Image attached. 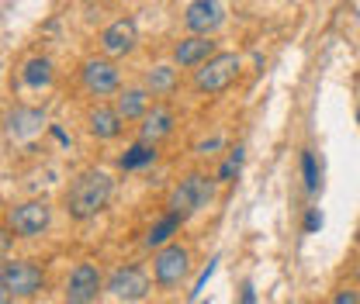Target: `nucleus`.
<instances>
[{
  "instance_id": "obj_12",
  "label": "nucleus",
  "mask_w": 360,
  "mask_h": 304,
  "mask_svg": "<svg viewBox=\"0 0 360 304\" xmlns=\"http://www.w3.org/2000/svg\"><path fill=\"white\" fill-rule=\"evenodd\" d=\"M215 55V42H212V35H184L177 45H174V62H177L180 70H198L205 59H212Z\"/></svg>"
},
{
  "instance_id": "obj_28",
  "label": "nucleus",
  "mask_w": 360,
  "mask_h": 304,
  "mask_svg": "<svg viewBox=\"0 0 360 304\" xmlns=\"http://www.w3.org/2000/svg\"><path fill=\"white\" fill-rule=\"evenodd\" d=\"M253 301H257V294H253V287L246 284V287H243V304H253Z\"/></svg>"
},
{
  "instance_id": "obj_17",
  "label": "nucleus",
  "mask_w": 360,
  "mask_h": 304,
  "mask_svg": "<svg viewBox=\"0 0 360 304\" xmlns=\"http://www.w3.org/2000/svg\"><path fill=\"white\" fill-rule=\"evenodd\" d=\"M177 62H156L146 70V90L153 97H163V93H174L177 90Z\"/></svg>"
},
{
  "instance_id": "obj_7",
  "label": "nucleus",
  "mask_w": 360,
  "mask_h": 304,
  "mask_svg": "<svg viewBox=\"0 0 360 304\" xmlns=\"http://www.w3.org/2000/svg\"><path fill=\"white\" fill-rule=\"evenodd\" d=\"M187 270H191V253L184 246L167 242V246L156 249V256H153V280L160 287H177L180 280L187 277Z\"/></svg>"
},
{
  "instance_id": "obj_26",
  "label": "nucleus",
  "mask_w": 360,
  "mask_h": 304,
  "mask_svg": "<svg viewBox=\"0 0 360 304\" xmlns=\"http://www.w3.org/2000/svg\"><path fill=\"white\" fill-rule=\"evenodd\" d=\"M333 301H336V304H360V294H354V291H347V294H336Z\"/></svg>"
},
{
  "instance_id": "obj_1",
  "label": "nucleus",
  "mask_w": 360,
  "mask_h": 304,
  "mask_svg": "<svg viewBox=\"0 0 360 304\" xmlns=\"http://www.w3.org/2000/svg\"><path fill=\"white\" fill-rule=\"evenodd\" d=\"M111 194H115V180L104 170H87V173L77 176L70 183V190H66V201H63L66 215L73 221H90L94 215H101L108 208Z\"/></svg>"
},
{
  "instance_id": "obj_22",
  "label": "nucleus",
  "mask_w": 360,
  "mask_h": 304,
  "mask_svg": "<svg viewBox=\"0 0 360 304\" xmlns=\"http://www.w3.org/2000/svg\"><path fill=\"white\" fill-rule=\"evenodd\" d=\"M243 152H246L243 145H236V149L229 152V159H225V163H222V170H219V183H229L232 176L239 173V166H243Z\"/></svg>"
},
{
  "instance_id": "obj_5",
  "label": "nucleus",
  "mask_w": 360,
  "mask_h": 304,
  "mask_svg": "<svg viewBox=\"0 0 360 304\" xmlns=\"http://www.w3.org/2000/svg\"><path fill=\"white\" fill-rule=\"evenodd\" d=\"M104 294L111 301H146L149 298V277L142 266H118L108 280H104Z\"/></svg>"
},
{
  "instance_id": "obj_9",
  "label": "nucleus",
  "mask_w": 360,
  "mask_h": 304,
  "mask_svg": "<svg viewBox=\"0 0 360 304\" xmlns=\"http://www.w3.org/2000/svg\"><path fill=\"white\" fill-rule=\"evenodd\" d=\"M135 45H139V25H135V18H118V21H111V25L101 32V48H104V55H111V59L132 55Z\"/></svg>"
},
{
  "instance_id": "obj_18",
  "label": "nucleus",
  "mask_w": 360,
  "mask_h": 304,
  "mask_svg": "<svg viewBox=\"0 0 360 304\" xmlns=\"http://www.w3.org/2000/svg\"><path fill=\"white\" fill-rule=\"evenodd\" d=\"M52 59H45V55H35V59H28L25 62V70H21V84L32 90H42L52 84Z\"/></svg>"
},
{
  "instance_id": "obj_27",
  "label": "nucleus",
  "mask_w": 360,
  "mask_h": 304,
  "mask_svg": "<svg viewBox=\"0 0 360 304\" xmlns=\"http://www.w3.org/2000/svg\"><path fill=\"white\" fill-rule=\"evenodd\" d=\"M52 138H56L59 145H70V135H66V131L59 128V125H52Z\"/></svg>"
},
{
  "instance_id": "obj_23",
  "label": "nucleus",
  "mask_w": 360,
  "mask_h": 304,
  "mask_svg": "<svg viewBox=\"0 0 360 304\" xmlns=\"http://www.w3.org/2000/svg\"><path fill=\"white\" fill-rule=\"evenodd\" d=\"M215 263H219V260H212V263H208V266H205V273L198 277V284H194V291H191V301H198V294L205 291V284H208V277L215 273Z\"/></svg>"
},
{
  "instance_id": "obj_11",
  "label": "nucleus",
  "mask_w": 360,
  "mask_h": 304,
  "mask_svg": "<svg viewBox=\"0 0 360 304\" xmlns=\"http://www.w3.org/2000/svg\"><path fill=\"white\" fill-rule=\"evenodd\" d=\"M225 11L219 0H191L184 11V28L194 35H215L222 28Z\"/></svg>"
},
{
  "instance_id": "obj_24",
  "label": "nucleus",
  "mask_w": 360,
  "mask_h": 304,
  "mask_svg": "<svg viewBox=\"0 0 360 304\" xmlns=\"http://www.w3.org/2000/svg\"><path fill=\"white\" fill-rule=\"evenodd\" d=\"M215 149H222V138H219V135H215V138L198 142V152H201V156H208V152H215Z\"/></svg>"
},
{
  "instance_id": "obj_32",
  "label": "nucleus",
  "mask_w": 360,
  "mask_h": 304,
  "mask_svg": "<svg viewBox=\"0 0 360 304\" xmlns=\"http://www.w3.org/2000/svg\"><path fill=\"white\" fill-rule=\"evenodd\" d=\"M357 277H360V266H357Z\"/></svg>"
},
{
  "instance_id": "obj_29",
  "label": "nucleus",
  "mask_w": 360,
  "mask_h": 304,
  "mask_svg": "<svg viewBox=\"0 0 360 304\" xmlns=\"http://www.w3.org/2000/svg\"><path fill=\"white\" fill-rule=\"evenodd\" d=\"M11 232H14V228H11ZM11 232H4V235H0V249H4V253L11 249Z\"/></svg>"
},
{
  "instance_id": "obj_15",
  "label": "nucleus",
  "mask_w": 360,
  "mask_h": 304,
  "mask_svg": "<svg viewBox=\"0 0 360 304\" xmlns=\"http://www.w3.org/2000/svg\"><path fill=\"white\" fill-rule=\"evenodd\" d=\"M42 125L45 111H39V107H14L7 114V135H14V138H32L35 131H42Z\"/></svg>"
},
{
  "instance_id": "obj_4",
  "label": "nucleus",
  "mask_w": 360,
  "mask_h": 304,
  "mask_svg": "<svg viewBox=\"0 0 360 304\" xmlns=\"http://www.w3.org/2000/svg\"><path fill=\"white\" fill-rule=\"evenodd\" d=\"M45 277L35 263L28 260H7L0 266V291H4V301H25V298H35L42 291Z\"/></svg>"
},
{
  "instance_id": "obj_30",
  "label": "nucleus",
  "mask_w": 360,
  "mask_h": 304,
  "mask_svg": "<svg viewBox=\"0 0 360 304\" xmlns=\"http://www.w3.org/2000/svg\"><path fill=\"white\" fill-rule=\"evenodd\" d=\"M357 125H360V107H357Z\"/></svg>"
},
{
  "instance_id": "obj_31",
  "label": "nucleus",
  "mask_w": 360,
  "mask_h": 304,
  "mask_svg": "<svg viewBox=\"0 0 360 304\" xmlns=\"http://www.w3.org/2000/svg\"><path fill=\"white\" fill-rule=\"evenodd\" d=\"M84 4H94V0H84Z\"/></svg>"
},
{
  "instance_id": "obj_2",
  "label": "nucleus",
  "mask_w": 360,
  "mask_h": 304,
  "mask_svg": "<svg viewBox=\"0 0 360 304\" xmlns=\"http://www.w3.org/2000/svg\"><path fill=\"white\" fill-rule=\"evenodd\" d=\"M212 201H215V183H212L208 176H201V173H191V176H184L177 187L170 190V197H167V211H174L177 218L187 221L191 215L205 211Z\"/></svg>"
},
{
  "instance_id": "obj_19",
  "label": "nucleus",
  "mask_w": 360,
  "mask_h": 304,
  "mask_svg": "<svg viewBox=\"0 0 360 304\" xmlns=\"http://www.w3.org/2000/svg\"><path fill=\"white\" fill-rule=\"evenodd\" d=\"M153 163H156V145L153 142H142V138L118 156V166L122 170H142V166H153Z\"/></svg>"
},
{
  "instance_id": "obj_21",
  "label": "nucleus",
  "mask_w": 360,
  "mask_h": 304,
  "mask_svg": "<svg viewBox=\"0 0 360 304\" xmlns=\"http://www.w3.org/2000/svg\"><path fill=\"white\" fill-rule=\"evenodd\" d=\"M302 176H305V190L315 194V190H319V163H315L312 149H305V152H302Z\"/></svg>"
},
{
  "instance_id": "obj_25",
  "label": "nucleus",
  "mask_w": 360,
  "mask_h": 304,
  "mask_svg": "<svg viewBox=\"0 0 360 304\" xmlns=\"http://www.w3.org/2000/svg\"><path fill=\"white\" fill-rule=\"evenodd\" d=\"M319 228H322V215H319V208H312L305 215V232H319Z\"/></svg>"
},
{
  "instance_id": "obj_8",
  "label": "nucleus",
  "mask_w": 360,
  "mask_h": 304,
  "mask_svg": "<svg viewBox=\"0 0 360 304\" xmlns=\"http://www.w3.org/2000/svg\"><path fill=\"white\" fill-rule=\"evenodd\" d=\"M7 225L14 228V235L35 239V235H42L45 228L52 225V204H49V201H25V204H14L11 215H7Z\"/></svg>"
},
{
  "instance_id": "obj_14",
  "label": "nucleus",
  "mask_w": 360,
  "mask_h": 304,
  "mask_svg": "<svg viewBox=\"0 0 360 304\" xmlns=\"http://www.w3.org/2000/svg\"><path fill=\"white\" fill-rule=\"evenodd\" d=\"M122 125L125 118L118 114V107H108V104H97L87 111V131L97 138V142H111L122 135Z\"/></svg>"
},
{
  "instance_id": "obj_16",
  "label": "nucleus",
  "mask_w": 360,
  "mask_h": 304,
  "mask_svg": "<svg viewBox=\"0 0 360 304\" xmlns=\"http://www.w3.org/2000/svg\"><path fill=\"white\" fill-rule=\"evenodd\" d=\"M149 90L146 87H125L118 93V100H115V107H118V114L125 118V121H142V114L149 111Z\"/></svg>"
},
{
  "instance_id": "obj_3",
  "label": "nucleus",
  "mask_w": 360,
  "mask_h": 304,
  "mask_svg": "<svg viewBox=\"0 0 360 304\" xmlns=\"http://www.w3.org/2000/svg\"><path fill=\"white\" fill-rule=\"evenodd\" d=\"M239 77V55L236 52H215L212 59H205L198 70H194V90L205 93V97H215L236 84Z\"/></svg>"
},
{
  "instance_id": "obj_6",
  "label": "nucleus",
  "mask_w": 360,
  "mask_h": 304,
  "mask_svg": "<svg viewBox=\"0 0 360 304\" xmlns=\"http://www.w3.org/2000/svg\"><path fill=\"white\" fill-rule=\"evenodd\" d=\"M80 84L87 90L90 97H111L122 90V70L115 66L111 55L104 59H87L84 70H80Z\"/></svg>"
},
{
  "instance_id": "obj_13",
  "label": "nucleus",
  "mask_w": 360,
  "mask_h": 304,
  "mask_svg": "<svg viewBox=\"0 0 360 304\" xmlns=\"http://www.w3.org/2000/svg\"><path fill=\"white\" fill-rule=\"evenodd\" d=\"M174 125H177L174 111H170V107H163V104H156V107H149V111L142 114V121H139V138H142V142L160 145L163 138H170V135H174Z\"/></svg>"
},
{
  "instance_id": "obj_10",
  "label": "nucleus",
  "mask_w": 360,
  "mask_h": 304,
  "mask_svg": "<svg viewBox=\"0 0 360 304\" xmlns=\"http://www.w3.org/2000/svg\"><path fill=\"white\" fill-rule=\"evenodd\" d=\"M104 291V277L94 263H80L73 273H70V284H66V301L70 304H90L101 298Z\"/></svg>"
},
{
  "instance_id": "obj_20",
  "label": "nucleus",
  "mask_w": 360,
  "mask_h": 304,
  "mask_svg": "<svg viewBox=\"0 0 360 304\" xmlns=\"http://www.w3.org/2000/svg\"><path fill=\"white\" fill-rule=\"evenodd\" d=\"M180 225H184V218H177L174 211H167V215L160 218L153 228H149V235H146V246L149 249H160V246H167L174 235L180 232Z\"/></svg>"
}]
</instances>
